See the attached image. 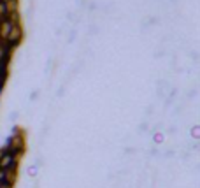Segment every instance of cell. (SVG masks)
I'll return each instance as SVG.
<instances>
[{"label":"cell","mask_w":200,"mask_h":188,"mask_svg":"<svg viewBox=\"0 0 200 188\" xmlns=\"http://www.w3.org/2000/svg\"><path fill=\"white\" fill-rule=\"evenodd\" d=\"M13 162H14V157H13V153H5L4 157L0 158V169H7V167H11L13 165Z\"/></svg>","instance_id":"1"},{"label":"cell","mask_w":200,"mask_h":188,"mask_svg":"<svg viewBox=\"0 0 200 188\" xmlns=\"http://www.w3.org/2000/svg\"><path fill=\"white\" fill-rule=\"evenodd\" d=\"M2 2H9V0H2Z\"/></svg>","instance_id":"2"},{"label":"cell","mask_w":200,"mask_h":188,"mask_svg":"<svg viewBox=\"0 0 200 188\" xmlns=\"http://www.w3.org/2000/svg\"><path fill=\"white\" fill-rule=\"evenodd\" d=\"M0 185H2V183H0Z\"/></svg>","instance_id":"3"}]
</instances>
